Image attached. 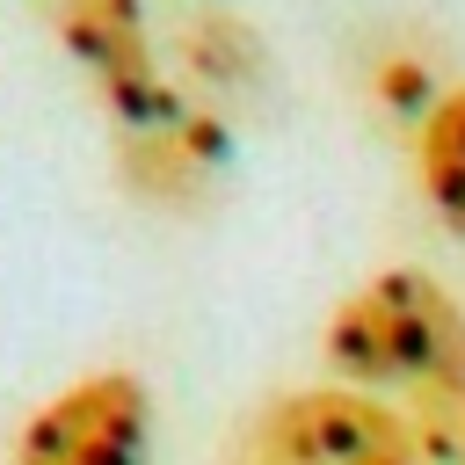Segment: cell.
I'll return each instance as SVG.
<instances>
[{
    "instance_id": "1",
    "label": "cell",
    "mask_w": 465,
    "mask_h": 465,
    "mask_svg": "<svg viewBox=\"0 0 465 465\" xmlns=\"http://www.w3.org/2000/svg\"><path fill=\"white\" fill-rule=\"evenodd\" d=\"M320 356L363 392H465V298L429 269H371L320 327Z\"/></svg>"
},
{
    "instance_id": "2",
    "label": "cell",
    "mask_w": 465,
    "mask_h": 465,
    "mask_svg": "<svg viewBox=\"0 0 465 465\" xmlns=\"http://www.w3.org/2000/svg\"><path fill=\"white\" fill-rule=\"evenodd\" d=\"M109 116V167L116 182L153 211H203L218 182L232 174V116L196 94L189 80H153L124 102H102Z\"/></svg>"
},
{
    "instance_id": "3",
    "label": "cell",
    "mask_w": 465,
    "mask_h": 465,
    "mask_svg": "<svg viewBox=\"0 0 465 465\" xmlns=\"http://www.w3.org/2000/svg\"><path fill=\"white\" fill-rule=\"evenodd\" d=\"M247 465H421L407 407L363 385H298L276 392L247 429Z\"/></svg>"
},
{
    "instance_id": "4",
    "label": "cell",
    "mask_w": 465,
    "mask_h": 465,
    "mask_svg": "<svg viewBox=\"0 0 465 465\" xmlns=\"http://www.w3.org/2000/svg\"><path fill=\"white\" fill-rule=\"evenodd\" d=\"M15 465H153V392L138 371L102 363L44 392L15 436Z\"/></svg>"
},
{
    "instance_id": "5",
    "label": "cell",
    "mask_w": 465,
    "mask_h": 465,
    "mask_svg": "<svg viewBox=\"0 0 465 465\" xmlns=\"http://www.w3.org/2000/svg\"><path fill=\"white\" fill-rule=\"evenodd\" d=\"M51 36L94 80L102 102H124V94L167 80L153 22H145V0H51Z\"/></svg>"
},
{
    "instance_id": "6",
    "label": "cell",
    "mask_w": 465,
    "mask_h": 465,
    "mask_svg": "<svg viewBox=\"0 0 465 465\" xmlns=\"http://www.w3.org/2000/svg\"><path fill=\"white\" fill-rule=\"evenodd\" d=\"M182 80L225 109V102H240V94H254L269 80V44L254 36L247 15L203 7V15L182 22Z\"/></svg>"
},
{
    "instance_id": "7",
    "label": "cell",
    "mask_w": 465,
    "mask_h": 465,
    "mask_svg": "<svg viewBox=\"0 0 465 465\" xmlns=\"http://www.w3.org/2000/svg\"><path fill=\"white\" fill-rule=\"evenodd\" d=\"M414 189L450 232H465V80H450L414 124Z\"/></svg>"
},
{
    "instance_id": "8",
    "label": "cell",
    "mask_w": 465,
    "mask_h": 465,
    "mask_svg": "<svg viewBox=\"0 0 465 465\" xmlns=\"http://www.w3.org/2000/svg\"><path fill=\"white\" fill-rule=\"evenodd\" d=\"M400 407H407L421 465H465V392H414Z\"/></svg>"
}]
</instances>
